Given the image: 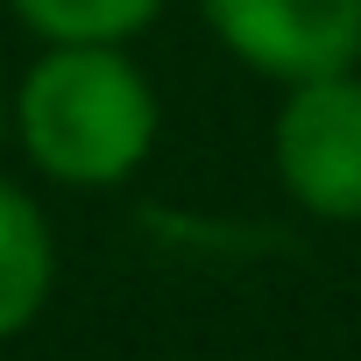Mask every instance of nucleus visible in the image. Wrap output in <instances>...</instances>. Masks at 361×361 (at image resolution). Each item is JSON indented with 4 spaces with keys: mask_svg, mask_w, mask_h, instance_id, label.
Wrapping results in <instances>:
<instances>
[{
    "mask_svg": "<svg viewBox=\"0 0 361 361\" xmlns=\"http://www.w3.org/2000/svg\"><path fill=\"white\" fill-rule=\"evenodd\" d=\"M8 8L43 43H128L170 0H8Z\"/></svg>",
    "mask_w": 361,
    "mask_h": 361,
    "instance_id": "39448f33",
    "label": "nucleus"
},
{
    "mask_svg": "<svg viewBox=\"0 0 361 361\" xmlns=\"http://www.w3.org/2000/svg\"><path fill=\"white\" fill-rule=\"evenodd\" d=\"M0 142H15V106H8V85H0Z\"/></svg>",
    "mask_w": 361,
    "mask_h": 361,
    "instance_id": "423d86ee",
    "label": "nucleus"
},
{
    "mask_svg": "<svg viewBox=\"0 0 361 361\" xmlns=\"http://www.w3.org/2000/svg\"><path fill=\"white\" fill-rule=\"evenodd\" d=\"M199 15L234 64L276 85L361 64V0H199Z\"/></svg>",
    "mask_w": 361,
    "mask_h": 361,
    "instance_id": "7ed1b4c3",
    "label": "nucleus"
},
{
    "mask_svg": "<svg viewBox=\"0 0 361 361\" xmlns=\"http://www.w3.org/2000/svg\"><path fill=\"white\" fill-rule=\"evenodd\" d=\"M22 156L71 192H106L149 163L163 106L128 43H43L8 85Z\"/></svg>",
    "mask_w": 361,
    "mask_h": 361,
    "instance_id": "f257e3e1",
    "label": "nucleus"
},
{
    "mask_svg": "<svg viewBox=\"0 0 361 361\" xmlns=\"http://www.w3.org/2000/svg\"><path fill=\"white\" fill-rule=\"evenodd\" d=\"M269 163L298 213L326 227L361 220V71L283 85V106L269 121Z\"/></svg>",
    "mask_w": 361,
    "mask_h": 361,
    "instance_id": "f03ea898",
    "label": "nucleus"
},
{
    "mask_svg": "<svg viewBox=\"0 0 361 361\" xmlns=\"http://www.w3.org/2000/svg\"><path fill=\"white\" fill-rule=\"evenodd\" d=\"M50 283H57V234L15 177H0V340L43 319Z\"/></svg>",
    "mask_w": 361,
    "mask_h": 361,
    "instance_id": "20e7f679",
    "label": "nucleus"
}]
</instances>
